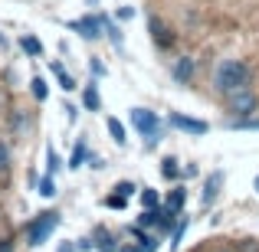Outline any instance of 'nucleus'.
<instances>
[{
  "instance_id": "obj_18",
  "label": "nucleus",
  "mask_w": 259,
  "mask_h": 252,
  "mask_svg": "<svg viewBox=\"0 0 259 252\" xmlns=\"http://www.w3.org/2000/svg\"><path fill=\"white\" fill-rule=\"evenodd\" d=\"M85 161V141H79L76 144V151H72V158H69V167L72 170H79V164Z\"/></svg>"
},
{
  "instance_id": "obj_10",
  "label": "nucleus",
  "mask_w": 259,
  "mask_h": 252,
  "mask_svg": "<svg viewBox=\"0 0 259 252\" xmlns=\"http://www.w3.org/2000/svg\"><path fill=\"white\" fill-rule=\"evenodd\" d=\"M161 220H164V207H158V210H154V207H145V213L138 216V226L141 229H145V226H158Z\"/></svg>"
},
{
  "instance_id": "obj_7",
  "label": "nucleus",
  "mask_w": 259,
  "mask_h": 252,
  "mask_svg": "<svg viewBox=\"0 0 259 252\" xmlns=\"http://www.w3.org/2000/svg\"><path fill=\"white\" fill-rule=\"evenodd\" d=\"M151 39L161 46V49H167V46L174 43V36H171V30H167L164 23H161L158 17H151Z\"/></svg>"
},
{
  "instance_id": "obj_20",
  "label": "nucleus",
  "mask_w": 259,
  "mask_h": 252,
  "mask_svg": "<svg viewBox=\"0 0 259 252\" xmlns=\"http://www.w3.org/2000/svg\"><path fill=\"white\" fill-rule=\"evenodd\" d=\"M53 72H56V76H59V82H63V88H66V92H72V88H76V82H72V79L66 76V69H63V66H59V63H53Z\"/></svg>"
},
{
  "instance_id": "obj_15",
  "label": "nucleus",
  "mask_w": 259,
  "mask_h": 252,
  "mask_svg": "<svg viewBox=\"0 0 259 252\" xmlns=\"http://www.w3.org/2000/svg\"><path fill=\"white\" fill-rule=\"evenodd\" d=\"M82 102H85V108H89V112H99V92H95V85H85Z\"/></svg>"
},
{
  "instance_id": "obj_12",
  "label": "nucleus",
  "mask_w": 259,
  "mask_h": 252,
  "mask_svg": "<svg viewBox=\"0 0 259 252\" xmlns=\"http://www.w3.org/2000/svg\"><path fill=\"white\" fill-rule=\"evenodd\" d=\"M105 125H108V134H112V138H115V144H128L125 125H121L118 118H105Z\"/></svg>"
},
{
  "instance_id": "obj_16",
  "label": "nucleus",
  "mask_w": 259,
  "mask_h": 252,
  "mask_svg": "<svg viewBox=\"0 0 259 252\" xmlns=\"http://www.w3.org/2000/svg\"><path fill=\"white\" fill-rule=\"evenodd\" d=\"M161 174H164L167 180H177V177H181V170H177V161H174V158H164V161H161Z\"/></svg>"
},
{
  "instance_id": "obj_28",
  "label": "nucleus",
  "mask_w": 259,
  "mask_h": 252,
  "mask_svg": "<svg viewBox=\"0 0 259 252\" xmlns=\"http://www.w3.org/2000/svg\"><path fill=\"white\" fill-rule=\"evenodd\" d=\"M108 207H115V210H121V207H125V196H118V193H115V196H108Z\"/></svg>"
},
{
  "instance_id": "obj_8",
  "label": "nucleus",
  "mask_w": 259,
  "mask_h": 252,
  "mask_svg": "<svg viewBox=\"0 0 259 252\" xmlns=\"http://www.w3.org/2000/svg\"><path fill=\"white\" fill-rule=\"evenodd\" d=\"M184 200H187L184 187L171 190V193H167V200H164V213H167V216H181V207H184Z\"/></svg>"
},
{
  "instance_id": "obj_1",
  "label": "nucleus",
  "mask_w": 259,
  "mask_h": 252,
  "mask_svg": "<svg viewBox=\"0 0 259 252\" xmlns=\"http://www.w3.org/2000/svg\"><path fill=\"white\" fill-rule=\"evenodd\" d=\"M213 85H217V92H223V95H233V92H240V88H246L249 85V66L243 63V59H223L213 72Z\"/></svg>"
},
{
  "instance_id": "obj_19",
  "label": "nucleus",
  "mask_w": 259,
  "mask_h": 252,
  "mask_svg": "<svg viewBox=\"0 0 259 252\" xmlns=\"http://www.w3.org/2000/svg\"><path fill=\"white\" fill-rule=\"evenodd\" d=\"M187 216H184V220H177V226H174V242H171V249H177L181 246V239H184V233H187Z\"/></svg>"
},
{
  "instance_id": "obj_26",
  "label": "nucleus",
  "mask_w": 259,
  "mask_h": 252,
  "mask_svg": "<svg viewBox=\"0 0 259 252\" xmlns=\"http://www.w3.org/2000/svg\"><path fill=\"white\" fill-rule=\"evenodd\" d=\"M230 128H253V131H259V118H246V121H233Z\"/></svg>"
},
{
  "instance_id": "obj_5",
  "label": "nucleus",
  "mask_w": 259,
  "mask_h": 252,
  "mask_svg": "<svg viewBox=\"0 0 259 252\" xmlns=\"http://www.w3.org/2000/svg\"><path fill=\"white\" fill-rule=\"evenodd\" d=\"M230 108H233L236 115H249V112L256 108V98H253V92H246V88L233 92V95H230Z\"/></svg>"
},
{
  "instance_id": "obj_29",
  "label": "nucleus",
  "mask_w": 259,
  "mask_h": 252,
  "mask_svg": "<svg viewBox=\"0 0 259 252\" xmlns=\"http://www.w3.org/2000/svg\"><path fill=\"white\" fill-rule=\"evenodd\" d=\"M135 17V7H121L118 10V20H132Z\"/></svg>"
},
{
  "instance_id": "obj_31",
  "label": "nucleus",
  "mask_w": 259,
  "mask_h": 252,
  "mask_svg": "<svg viewBox=\"0 0 259 252\" xmlns=\"http://www.w3.org/2000/svg\"><path fill=\"white\" fill-rule=\"evenodd\" d=\"M243 252H259V249H256V246H246V249H243Z\"/></svg>"
},
{
  "instance_id": "obj_9",
  "label": "nucleus",
  "mask_w": 259,
  "mask_h": 252,
  "mask_svg": "<svg viewBox=\"0 0 259 252\" xmlns=\"http://www.w3.org/2000/svg\"><path fill=\"white\" fill-rule=\"evenodd\" d=\"M174 79L177 82H190V79H194V59H177L174 63Z\"/></svg>"
},
{
  "instance_id": "obj_4",
  "label": "nucleus",
  "mask_w": 259,
  "mask_h": 252,
  "mask_svg": "<svg viewBox=\"0 0 259 252\" xmlns=\"http://www.w3.org/2000/svg\"><path fill=\"white\" fill-rule=\"evenodd\" d=\"M171 125L177 128V131H184V134H207V131H210L207 121L190 118V115H181V112H174V115H171Z\"/></svg>"
},
{
  "instance_id": "obj_3",
  "label": "nucleus",
  "mask_w": 259,
  "mask_h": 252,
  "mask_svg": "<svg viewBox=\"0 0 259 252\" xmlns=\"http://www.w3.org/2000/svg\"><path fill=\"white\" fill-rule=\"evenodd\" d=\"M132 125H135V128H138V131L148 138V144H151L154 138H161V121H158V112H148V108H132Z\"/></svg>"
},
{
  "instance_id": "obj_6",
  "label": "nucleus",
  "mask_w": 259,
  "mask_h": 252,
  "mask_svg": "<svg viewBox=\"0 0 259 252\" xmlns=\"http://www.w3.org/2000/svg\"><path fill=\"white\" fill-rule=\"evenodd\" d=\"M72 30H79L85 39H99V33H102V20L99 17H82V20H72Z\"/></svg>"
},
{
  "instance_id": "obj_24",
  "label": "nucleus",
  "mask_w": 259,
  "mask_h": 252,
  "mask_svg": "<svg viewBox=\"0 0 259 252\" xmlns=\"http://www.w3.org/2000/svg\"><path fill=\"white\" fill-rule=\"evenodd\" d=\"M135 190H138V187H135V183H128V180H121V183H118V187H115V193H118V196H125V200H128V196H132V193H135Z\"/></svg>"
},
{
  "instance_id": "obj_32",
  "label": "nucleus",
  "mask_w": 259,
  "mask_h": 252,
  "mask_svg": "<svg viewBox=\"0 0 259 252\" xmlns=\"http://www.w3.org/2000/svg\"><path fill=\"white\" fill-rule=\"evenodd\" d=\"M256 193H259V177H256Z\"/></svg>"
},
{
  "instance_id": "obj_2",
  "label": "nucleus",
  "mask_w": 259,
  "mask_h": 252,
  "mask_svg": "<svg viewBox=\"0 0 259 252\" xmlns=\"http://www.w3.org/2000/svg\"><path fill=\"white\" fill-rule=\"evenodd\" d=\"M56 226H59V213H39L36 220L26 226V242H30V246H43Z\"/></svg>"
},
{
  "instance_id": "obj_21",
  "label": "nucleus",
  "mask_w": 259,
  "mask_h": 252,
  "mask_svg": "<svg viewBox=\"0 0 259 252\" xmlns=\"http://www.w3.org/2000/svg\"><path fill=\"white\" fill-rule=\"evenodd\" d=\"M95 249H99V252H118V246H115V239H112V236H102V239L99 242H95Z\"/></svg>"
},
{
  "instance_id": "obj_22",
  "label": "nucleus",
  "mask_w": 259,
  "mask_h": 252,
  "mask_svg": "<svg viewBox=\"0 0 259 252\" xmlns=\"http://www.w3.org/2000/svg\"><path fill=\"white\" fill-rule=\"evenodd\" d=\"M46 164H50V174H53V177H56V170L63 167V161H59V154L53 151V147H50V154H46Z\"/></svg>"
},
{
  "instance_id": "obj_14",
  "label": "nucleus",
  "mask_w": 259,
  "mask_h": 252,
  "mask_svg": "<svg viewBox=\"0 0 259 252\" xmlns=\"http://www.w3.org/2000/svg\"><path fill=\"white\" fill-rule=\"evenodd\" d=\"M20 46H23V53H30V56H39V53H43V43H39L36 36H23Z\"/></svg>"
},
{
  "instance_id": "obj_13",
  "label": "nucleus",
  "mask_w": 259,
  "mask_h": 252,
  "mask_svg": "<svg viewBox=\"0 0 259 252\" xmlns=\"http://www.w3.org/2000/svg\"><path fill=\"white\" fill-rule=\"evenodd\" d=\"M99 20H102V30L108 33V39H112L115 46H121V30H118V26H115V23H112L108 17H99Z\"/></svg>"
},
{
  "instance_id": "obj_27",
  "label": "nucleus",
  "mask_w": 259,
  "mask_h": 252,
  "mask_svg": "<svg viewBox=\"0 0 259 252\" xmlns=\"http://www.w3.org/2000/svg\"><path fill=\"white\" fill-rule=\"evenodd\" d=\"M7 164H10V151H7V144H0V174L7 170Z\"/></svg>"
},
{
  "instance_id": "obj_23",
  "label": "nucleus",
  "mask_w": 259,
  "mask_h": 252,
  "mask_svg": "<svg viewBox=\"0 0 259 252\" xmlns=\"http://www.w3.org/2000/svg\"><path fill=\"white\" fill-rule=\"evenodd\" d=\"M33 98H36V102H43L46 98V82H43V79H33Z\"/></svg>"
},
{
  "instance_id": "obj_30",
  "label": "nucleus",
  "mask_w": 259,
  "mask_h": 252,
  "mask_svg": "<svg viewBox=\"0 0 259 252\" xmlns=\"http://www.w3.org/2000/svg\"><path fill=\"white\" fill-rule=\"evenodd\" d=\"M72 249H76V246H72V242H66V246H63V249H59V252H72Z\"/></svg>"
},
{
  "instance_id": "obj_17",
  "label": "nucleus",
  "mask_w": 259,
  "mask_h": 252,
  "mask_svg": "<svg viewBox=\"0 0 259 252\" xmlns=\"http://www.w3.org/2000/svg\"><path fill=\"white\" fill-rule=\"evenodd\" d=\"M39 196H46V200H50V196H56V180H53V174L39 180Z\"/></svg>"
},
{
  "instance_id": "obj_11",
  "label": "nucleus",
  "mask_w": 259,
  "mask_h": 252,
  "mask_svg": "<svg viewBox=\"0 0 259 252\" xmlns=\"http://www.w3.org/2000/svg\"><path fill=\"white\" fill-rule=\"evenodd\" d=\"M220 183H223V174L217 170V174H213V177L207 180V190H203V203H207V207H210V203L217 200V193H220Z\"/></svg>"
},
{
  "instance_id": "obj_25",
  "label": "nucleus",
  "mask_w": 259,
  "mask_h": 252,
  "mask_svg": "<svg viewBox=\"0 0 259 252\" xmlns=\"http://www.w3.org/2000/svg\"><path fill=\"white\" fill-rule=\"evenodd\" d=\"M141 203L145 207H158V193L154 190H141Z\"/></svg>"
}]
</instances>
